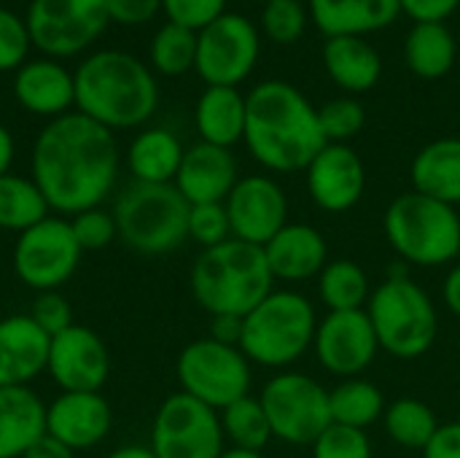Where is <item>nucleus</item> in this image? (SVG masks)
Masks as SVG:
<instances>
[{"label": "nucleus", "mask_w": 460, "mask_h": 458, "mask_svg": "<svg viewBox=\"0 0 460 458\" xmlns=\"http://www.w3.org/2000/svg\"><path fill=\"white\" fill-rule=\"evenodd\" d=\"M119 165L113 132L78 111L51 119L30 151V178L59 216L100 208L116 186Z\"/></svg>", "instance_id": "1"}, {"label": "nucleus", "mask_w": 460, "mask_h": 458, "mask_svg": "<svg viewBox=\"0 0 460 458\" xmlns=\"http://www.w3.org/2000/svg\"><path fill=\"white\" fill-rule=\"evenodd\" d=\"M243 140L272 173H302L326 146L318 108L286 81H261L245 94Z\"/></svg>", "instance_id": "2"}, {"label": "nucleus", "mask_w": 460, "mask_h": 458, "mask_svg": "<svg viewBox=\"0 0 460 458\" xmlns=\"http://www.w3.org/2000/svg\"><path fill=\"white\" fill-rule=\"evenodd\" d=\"M73 76L78 113L108 127L111 132L146 124L159 105V84L154 73L129 51H94Z\"/></svg>", "instance_id": "3"}, {"label": "nucleus", "mask_w": 460, "mask_h": 458, "mask_svg": "<svg viewBox=\"0 0 460 458\" xmlns=\"http://www.w3.org/2000/svg\"><path fill=\"white\" fill-rule=\"evenodd\" d=\"M189 283L197 305L210 316L245 319L275 292L264 248L234 238L216 248H205L191 265Z\"/></svg>", "instance_id": "4"}, {"label": "nucleus", "mask_w": 460, "mask_h": 458, "mask_svg": "<svg viewBox=\"0 0 460 458\" xmlns=\"http://www.w3.org/2000/svg\"><path fill=\"white\" fill-rule=\"evenodd\" d=\"M407 267L410 265L391 267L385 281L375 286L367 305L380 351L402 362L426 356L439 337L437 305L431 294L415 283Z\"/></svg>", "instance_id": "5"}, {"label": "nucleus", "mask_w": 460, "mask_h": 458, "mask_svg": "<svg viewBox=\"0 0 460 458\" xmlns=\"http://www.w3.org/2000/svg\"><path fill=\"white\" fill-rule=\"evenodd\" d=\"M315 329L313 302L294 289H275L243 319L240 351L251 364L283 373L313 351Z\"/></svg>", "instance_id": "6"}, {"label": "nucleus", "mask_w": 460, "mask_h": 458, "mask_svg": "<svg viewBox=\"0 0 460 458\" xmlns=\"http://www.w3.org/2000/svg\"><path fill=\"white\" fill-rule=\"evenodd\" d=\"M383 232L394 254L410 267H442L460 259V216L453 205L415 189L391 200Z\"/></svg>", "instance_id": "7"}, {"label": "nucleus", "mask_w": 460, "mask_h": 458, "mask_svg": "<svg viewBox=\"0 0 460 458\" xmlns=\"http://www.w3.org/2000/svg\"><path fill=\"white\" fill-rule=\"evenodd\" d=\"M189 202L175 184L132 181L113 205L124 246L143 256H162L189 240Z\"/></svg>", "instance_id": "8"}, {"label": "nucleus", "mask_w": 460, "mask_h": 458, "mask_svg": "<svg viewBox=\"0 0 460 458\" xmlns=\"http://www.w3.org/2000/svg\"><path fill=\"white\" fill-rule=\"evenodd\" d=\"M175 375L181 391L213 410L251 394L253 364L237 346H224L213 337H199L178 354Z\"/></svg>", "instance_id": "9"}, {"label": "nucleus", "mask_w": 460, "mask_h": 458, "mask_svg": "<svg viewBox=\"0 0 460 458\" xmlns=\"http://www.w3.org/2000/svg\"><path fill=\"white\" fill-rule=\"evenodd\" d=\"M259 402L267 413L272 437L288 445H313L332 424L329 389L305 373H275L264 383Z\"/></svg>", "instance_id": "10"}, {"label": "nucleus", "mask_w": 460, "mask_h": 458, "mask_svg": "<svg viewBox=\"0 0 460 458\" xmlns=\"http://www.w3.org/2000/svg\"><path fill=\"white\" fill-rule=\"evenodd\" d=\"M32 46L51 59L75 57L111 24L105 0H32L27 8Z\"/></svg>", "instance_id": "11"}, {"label": "nucleus", "mask_w": 460, "mask_h": 458, "mask_svg": "<svg viewBox=\"0 0 460 458\" xmlns=\"http://www.w3.org/2000/svg\"><path fill=\"white\" fill-rule=\"evenodd\" d=\"M224 443L218 410L175 391L159 405L148 445L156 458H218Z\"/></svg>", "instance_id": "12"}, {"label": "nucleus", "mask_w": 460, "mask_h": 458, "mask_svg": "<svg viewBox=\"0 0 460 458\" xmlns=\"http://www.w3.org/2000/svg\"><path fill=\"white\" fill-rule=\"evenodd\" d=\"M81 246L62 216L24 229L13 243V273L32 292H59L81 265Z\"/></svg>", "instance_id": "13"}, {"label": "nucleus", "mask_w": 460, "mask_h": 458, "mask_svg": "<svg viewBox=\"0 0 460 458\" xmlns=\"http://www.w3.org/2000/svg\"><path fill=\"white\" fill-rule=\"evenodd\" d=\"M259 30L243 13H221L197 32L194 70L208 86H240L259 62Z\"/></svg>", "instance_id": "14"}, {"label": "nucleus", "mask_w": 460, "mask_h": 458, "mask_svg": "<svg viewBox=\"0 0 460 458\" xmlns=\"http://www.w3.org/2000/svg\"><path fill=\"white\" fill-rule=\"evenodd\" d=\"M313 354L329 375L340 381L361 378L380 354L367 310H340L318 319Z\"/></svg>", "instance_id": "15"}, {"label": "nucleus", "mask_w": 460, "mask_h": 458, "mask_svg": "<svg viewBox=\"0 0 460 458\" xmlns=\"http://www.w3.org/2000/svg\"><path fill=\"white\" fill-rule=\"evenodd\" d=\"M224 205L229 213L232 238L251 246L264 248L288 224V197L270 175L240 178Z\"/></svg>", "instance_id": "16"}, {"label": "nucleus", "mask_w": 460, "mask_h": 458, "mask_svg": "<svg viewBox=\"0 0 460 458\" xmlns=\"http://www.w3.org/2000/svg\"><path fill=\"white\" fill-rule=\"evenodd\" d=\"M46 373L62 391H100L111 375L108 346L94 329L73 324L51 337Z\"/></svg>", "instance_id": "17"}, {"label": "nucleus", "mask_w": 460, "mask_h": 458, "mask_svg": "<svg viewBox=\"0 0 460 458\" xmlns=\"http://www.w3.org/2000/svg\"><path fill=\"white\" fill-rule=\"evenodd\" d=\"M305 175L307 192L323 213H348L361 202L367 192L364 159L348 143H326Z\"/></svg>", "instance_id": "18"}, {"label": "nucleus", "mask_w": 460, "mask_h": 458, "mask_svg": "<svg viewBox=\"0 0 460 458\" xmlns=\"http://www.w3.org/2000/svg\"><path fill=\"white\" fill-rule=\"evenodd\" d=\"M113 424L108 400L100 391H62L46 405V435L70 451H89L100 445Z\"/></svg>", "instance_id": "19"}, {"label": "nucleus", "mask_w": 460, "mask_h": 458, "mask_svg": "<svg viewBox=\"0 0 460 458\" xmlns=\"http://www.w3.org/2000/svg\"><path fill=\"white\" fill-rule=\"evenodd\" d=\"M237 181L240 173L232 148H221L199 140L183 151V162L172 184L189 205H205V202H226Z\"/></svg>", "instance_id": "20"}, {"label": "nucleus", "mask_w": 460, "mask_h": 458, "mask_svg": "<svg viewBox=\"0 0 460 458\" xmlns=\"http://www.w3.org/2000/svg\"><path fill=\"white\" fill-rule=\"evenodd\" d=\"M264 256L275 281L302 283L318 278L321 270L329 265V243L318 227L288 221L264 246Z\"/></svg>", "instance_id": "21"}, {"label": "nucleus", "mask_w": 460, "mask_h": 458, "mask_svg": "<svg viewBox=\"0 0 460 458\" xmlns=\"http://www.w3.org/2000/svg\"><path fill=\"white\" fill-rule=\"evenodd\" d=\"M13 97L35 116L59 119L75 105V76L59 59H30L13 76Z\"/></svg>", "instance_id": "22"}, {"label": "nucleus", "mask_w": 460, "mask_h": 458, "mask_svg": "<svg viewBox=\"0 0 460 458\" xmlns=\"http://www.w3.org/2000/svg\"><path fill=\"white\" fill-rule=\"evenodd\" d=\"M51 337L30 316L0 319V386H30L46 373Z\"/></svg>", "instance_id": "23"}, {"label": "nucleus", "mask_w": 460, "mask_h": 458, "mask_svg": "<svg viewBox=\"0 0 460 458\" xmlns=\"http://www.w3.org/2000/svg\"><path fill=\"white\" fill-rule=\"evenodd\" d=\"M43 435V400L30 386H0V458H22Z\"/></svg>", "instance_id": "24"}, {"label": "nucleus", "mask_w": 460, "mask_h": 458, "mask_svg": "<svg viewBox=\"0 0 460 458\" xmlns=\"http://www.w3.org/2000/svg\"><path fill=\"white\" fill-rule=\"evenodd\" d=\"M399 13V0H310V16L326 38H364L396 22Z\"/></svg>", "instance_id": "25"}, {"label": "nucleus", "mask_w": 460, "mask_h": 458, "mask_svg": "<svg viewBox=\"0 0 460 458\" xmlns=\"http://www.w3.org/2000/svg\"><path fill=\"white\" fill-rule=\"evenodd\" d=\"M323 67L332 76V81L350 94H364L375 89L383 76L380 51L367 38H358V35L326 38Z\"/></svg>", "instance_id": "26"}, {"label": "nucleus", "mask_w": 460, "mask_h": 458, "mask_svg": "<svg viewBox=\"0 0 460 458\" xmlns=\"http://www.w3.org/2000/svg\"><path fill=\"white\" fill-rule=\"evenodd\" d=\"M412 189L445 205H460V138H439L423 146L410 165Z\"/></svg>", "instance_id": "27"}, {"label": "nucleus", "mask_w": 460, "mask_h": 458, "mask_svg": "<svg viewBox=\"0 0 460 458\" xmlns=\"http://www.w3.org/2000/svg\"><path fill=\"white\" fill-rule=\"evenodd\" d=\"M202 143L232 148L245 138V94L237 86H208L194 108Z\"/></svg>", "instance_id": "28"}, {"label": "nucleus", "mask_w": 460, "mask_h": 458, "mask_svg": "<svg viewBox=\"0 0 460 458\" xmlns=\"http://www.w3.org/2000/svg\"><path fill=\"white\" fill-rule=\"evenodd\" d=\"M183 146L175 132L148 127L137 132L127 148V167L137 184H172L183 162Z\"/></svg>", "instance_id": "29"}, {"label": "nucleus", "mask_w": 460, "mask_h": 458, "mask_svg": "<svg viewBox=\"0 0 460 458\" xmlns=\"http://www.w3.org/2000/svg\"><path fill=\"white\" fill-rule=\"evenodd\" d=\"M458 57V43L445 22H418L404 40L407 67L426 81L445 78Z\"/></svg>", "instance_id": "30"}, {"label": "nucleus", "mask_w": 460, "mask_h": 458, "mask_svg": "<svg viewBox=\"0 0 460 458\" xmlns=\"http://www.w3.org/2000/svg\"><path fill=\"white\" fill-rule=\"evenodd\" d=\"M385 408H388V402H385L380 386L367 381L364 375L340 381L334 389H329L332 424L369 432V427L383 421Z\"/></svg>", "instance_id": "31"}, {"label": "nucleus", "mask_w": 460, "mask_h": 458, "mask_svg": "<svg viewBox=\"0 0 460 458\" xmlns=\"http://www.w3.org/2000/svg\"><path fill=\"white\" fill-rule=\"evenodd\" d=\"M375 286L367 270L353 259H329L318 275V300L326 313L367 310Z\"/></svg>", "instance_id": "32"}, {"label": "nucleus", "mask_w": 460, "mask_h": 458, "mask_svg": "<svg viewBox=\"0 0 460 458\" xmlns=\"http://www.w3.org/2000/svg\"><path fill=\"white\" fill-rule=\"evenodd\" d=\"M51 216V208L30 175H0V229L22 235Z\"/></svg>", "instance_id": "33"}, {"label": "nucleus", "mask_w": 460, "mask_h": 458, "mask_svg": "<svg viewBox=\"0 0 460 458\" xmlns=\"http://www.w3.org/2000/svg\"><path fill=\"white\" fill-rule=\"evenodd\" d=\"M383 427H385V435L391 437V443H396L407 451L423 454V448L431 443V437L439 429V418H437L434 408L426 405L423 400L402 397L385 408Z\"/></svg>", "instance_id": "34"}, {"label": "nucleus", "mask_w": 460, "mask_h": 458, "mask_svg": "<svg viewBox=\"0 0 460 458\" xmlns=\"http://www.w3.org/2000/svg\"><path fill=\"white\" fill-rule=\"evenodd\" d=\"M221 429H224V440L232 448H243V451H259L264 454V448L270 445L272 429L267 421V413L259 402V397H243L237 402H232L229 408H224L221 413Z\"/></svg>", "instance_id": "35"}, {"label": "nucleus", "mask_w": 460, "mask_h": 458, "mask_svg": "<svg viewBox=\"0 0 460 458\" xmlns=\"http://www.w3.org/2000/svg\"><path fill=\"white\" fill-rule=\"evenodd\" d=\"M148 57H151L154 70L162 76L175 78V76L189 73L197 62V30H189L175 22L162 24L156 35L151 38Z\"/></svg>", "instance_id": "36"}, {"label": "nucleus", "mask_w": 460, "mask_h": 458, "mask_svg": "<svg viewBox=\"0 0 460 458\" xmlns=\"http://www.w3.org/2000/svg\"><path fill=\"white\" fill-rule=\"evenodd\" d=\"M318 121H321L326 143H348L350 138H356L364 130L367 111L353 94L334 97L318 108Z\"/></svg>", "instance_id": "37"}, {"label": "nucleus", "mask_w": 460, "mask_h": 458, "mask_svg": "<svg viewBox=\"0 0 460 458\" xmlns=\"http://www.w3.org/2000/svg\"><path fill=\"white\" fill-rule=\"evenodd\" d=\"M261 30L275 43H296L307 30V8L302 0H267L261 8Z\"/></svg>", "instance_id": "38"}, {"label": "nucleus", "mask_w": 460, "mask_h": 458, "mask_svg": "<svg viewBox=\"0 0 460 458\" xmlns=\"http://www.w3.org/2000/svg\"><path fill=\"white\" fill-rule=\"evenodd\" d=\"M189 240H194L202 251L216 248L232 240V224L224 202H205L189 208Z\"/></svg>", "instance_id": "39"}, {"label": "nucleus", "mask_w": 460, "mask_h": 458, "mask_svg": "<svg viewBox=\"0 0 460 458\" xmlns=\"http://www.w3.org/2000/svg\"><path fill=\"white\" fill-rule=\"evenodd\" d=\"M310 448L313 458H375L369 432L340 424H329Z\"/></svg>", "instance_id": "40"}, {"label": "nucleus", "mask_w": 460, "mask_h": 458, "mask_svg": "<svg viewBox=\"0 0 460 458\" xmlns=\"http://www.w3.org/2000/svg\"><path fill=\"white\" fill-rule=\"evenodd\" d=\"M67 221H70V229H73L81 251H102L119 238L113 211H105L102 205L81 211V213L70 216Z\"/></svg>", "instance_id": "41"}, {"label": "nucleus", "mask_w": 460, "mask_h": 458, "mask_svg": "<svg viewBox=\"0 0 460 458\" xmlns=\"http://www.w3.org/2000/svg\"><path fill=\"white\" fill-rule=\"evenodd\" d=\"M30 46L32 40H30L27 22L19 13L0 8V73L19 70L27 62Z\"/></svg>", "instance_id": "42"}, {"label": "nucleus", "mask_w": 460, "mask_h": 458, "mask_svg": "<svg viewBox=\"0 0 460 458\" xmlns=\"http://www.w3.org/2000/svg\"><path fill=\"white\" fill-rule=\"evenodd\" d=\"M162 11L167 13V22L199 32L221 13H226V0H162Z\"/></svg>", "instance_id": "43"}, {"label": "nucleus", "mask_w": 460, "mask_h": 458, "mask_svg": "<svg viewBox=\"0 0 460 458\" xmlns=\"http://www.w3.org/2000/svg\"><path fill=\"white\" fill-rule=\"evenodd\" d=\"M49 337L65 332L73 327V308L59 292H40L32 302V310L27 313Z\"/></svg>", "instance_id": "44"}, {"label": "nucleus", "mask_w": 460, "mask_h": 458, "mask_svg": "<svg viewBox=\"0 0 460 458\" xmlns=\"http://www.w3.org/2000/svg\"><path fill=\"white\" fill-rule=\"evenodd\" d=\"M111 22L135 27L151 22L162 11V0H105Z\"/></svg>", "instance_id": "45"}, {"label": "nucleus", "mask_w": 460, "mask_h": 458, "mask_svg": "<svg viewBox=\"0 0 460 458\" xmlns=\"http://www.w3.org/2000/svg\"><path fill=\"white\" fill-rule=\"evenodd\" d=\"M460 0H399L402 13L418 22H445L456 13Z\"/></svg>", "instance_id": "46"}, {"label": "nucleus", "mask_w": 460, "mask_h": 458, "mask_svg": "<svg viewBox=\"0 0 460 458\" xmlns=\"http://www.w3.org/2000/svg\"><path fill=\"white\" fill-rule=\"evenodd\" d=\"M423 458H460V421L439 424L437 435L423 448Z\"/></svg>", "instance_id": "47"}, {"label": "nucleus", "mask_w": 460, "mask_h": 458, "mask_svg": "<svg viewBox=\"0 0 460 458\" xmlns=\"http://www.w3.org/2000/svg\"><path fill=\"white\" fill-rule=\"evenodd\" d=\"M213 340L224 343V346H237L240 348V337H243V319L240 316H210V335Z\"/></svg>", "instance_id": "48"}, {"label": "nucleus", "mask_w": 460, "mask_h": 458, "mask_svg": "<svg viewBox=\"0 0 460 458\" xmlns=\"http://www.w3.org/2000/svg\"><path fill=\"white\" fill-rule=\"evenodd\" d=\"M75 451H70L67 445H62L59 440H54L51 435H43L38 443L30 445V451L22 458H75Z\"/></svg>", "instance_id": "49"}, {"label": "nucleus", "mask_w": 460, "mask_h": 458, "mask_svg": "<svg viewBox=\"0 0 460 458\" xmlns=\"http://www.w3.org/2000/svg\"><path fill=\"white\" fill-rule=\"evenodd\" d=\"M442 300H445L447 310L460 319V259L453 265V267H450V273L445 275V283H442Z\"/></svg>", "instance_id": "50"}, {"label": "nucleus", "mask_w": 460, "mask_h": 458, "mask_svg": "<svg viewBox=\"0 0 460 458\" xmlns=\"http://www.w3.org/2000/svg\"><path fill=\"white\" fill-rule=\"evenodd\" d=\"M13 154H16V143H13V135L11 130L0 121V175L11 173V165H13Z\"/></svg>", "instance_id": "51"}, {"label": "nucleus", "mask_w": 460, "mask_h": 458, "mask_svg": "<svg viewBox=\"0 0 460 458\" xmlns=\"http://www.w3.org/2000/svg\"><path fill=\"white\" fill-rule=\"evenodd\" d=\"M105 458H156V454L151 451V445H121Z\"/></svg>", "instance_id": "52"}, {"label": "nucleus", "mask_w": 460, "mask_h": 458, "mask_svg": "<svg viewBox=\"0 0 460 458\" xmlns=\"http://www.w3.org/2000/svg\"><path fill=\"white\" fill-rule=\"evenodd\" d=\"M218 458H267L259 451H243V448H226Z\"/></svg>", "instance_id": "53"}, {"label": "nucleus", "mask_w": 460, "mask_h": 458, "mask_svg": "<svg viewBox=\"0 0 460 458\" xmlns=\"http://www.w3.org/2000/svg\"><path fill=\"white\" fill-rule=\"evenodd\" d=\"M30 3H32V0H30Z\"/></svg>", "instance_id": "54"}, {"label": "nucleus", "mask_w": 460, "mask_h": 458, "mask_svg": "<svg viewBox=\"0 0 460 458\" xmlns=\"http://www.w3.org/2000/svg\"><path fill=\"white\" fill-rule=\"evenodd\" d=\"M264 3H267V0H264Z\"/></svg>", "instance_id": "55"}]
</instances>
